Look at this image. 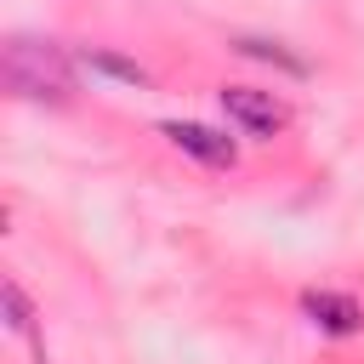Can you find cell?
Here are the masks:
<instances>
[{
    "mask_svg": "<svg viewBox=\"0 0 364 364\" xmlns=\"http://www.w3.org/2000/svg\"><path fill=\"white\" fill-rule=\"evenodd\" d=\"M6 85L17 97H34V102H63L74 91V57L57 40L11 34L6 40Z\"/></svg>",
    "mask_w": 364,
    "mask_h": 364,
    "instance_id": "cell-1",
    "label": "cell"
},
{
    "mask_svg": "<svg viewBox=\"0 0 364 364\" xmlns=\"http://www.w3.org/2000/svg\"><path fill=\"white\" fill-rule=\"evenodd\" d=\"M222 114L245 131V136H279L284 131V102L273 91H256V85H222Z\"/></svg>",
    "mask_w": 364,
    "mask_h": 364,
    "instance_id": "cell-2",
    "label": "cell"
},
{
    "mask_svg": "<svg viewBox=\"0 0 364 364\" xmlns=\"http://www.w3.org/2000/svg\"><path fill=\"white\" fill-rule=\"evenodd\" d=\"M159 136H165L176 154H188V159H199V165H216V171H228V165L239 159V148H233L222 131L193 125V119H165V125H159Z\"/></svg>",
    "mask_w": 364,
    "mask_h": 364,
    "instance_id": "cell-3",
    "label": "cell"
},
{
    "mask_svg": "<svg viewBox=\"0 0 364 364\" xmlns=\"http://www.w3.org/2000/svg\"><path fill=\"white\" fill-rule=\"evenodd\" d=\"M301 313H307L324 336H358V330H364V307H358L353 296H341V290H307V296H301Z\"/></svg>",
    "mask_w": 364,
    "mask_h": 364,
    "instance_id": "cell-4",
    "label": "cell"
},
{
    "mask_svg": "<svg viewBox=\"0 0 364 364\" xmlns=\"http://www.w3.org/2000/svg\"><path fill=\"white\" fill-rule=\"evenodd\" d=\"M233 51H239V57H256V63H279L284 74H307V63L290 57L279 40H250V34H245V40H233Z\"/></svg>",
    "mask_w": 364,
    "mask_h": 364,
    "instance_id": "cell-5",
    "label": "cell"
},
{
    "mask_svg": "<svg viewBox=\"0 0 364 364\" xmlns=\"http://www.w3.org/2000/svg\"><path fill=\"white\" fill-rule=\"evenodd\" d=\"M85 68H97L108 80H125V85H148V68L131 63V57H114V51H85Z\"/></svg>",
    "mask_w": 364,
    "mask_h": 364,
    "instance_id": "cell-6",
    "label": "cell"
},
{
    "mask_svg": "<svg viewBox=\"0 0 364 364\" xmlns=\"http://www.w3.org/2000/svg\"><path fill=\"white\" fill-rule=\"evenodd\" d=\"M6 324H11L17 336H34V307H28V296H23L17 279H6Z\"/></svg>",
    "mask_w": 364,
    "mask_h": 364,
    "instance_id": "cell-7",
    "label": "cell"
}]
</instances>
